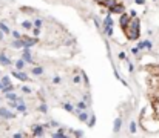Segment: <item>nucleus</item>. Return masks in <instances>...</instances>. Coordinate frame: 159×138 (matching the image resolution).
Wrapping results in <instances>:
<instances>
[{"label": "nucleus", "instance_id": "412c9836", "mask_svg": "<svg viewBox=\"0 0 159 138\" xmlns=\"http://www.w3.org/2000/svg\"><path fill=\"white\" fill-rule=\"evenodd\" d=\"M0 31L5 32V34H10V28H8L5 23H0Z\"/></svg>", "mask_w": 159, "mask_h": 138}, {"label": "nucleus", "instance_id": "423d86ee", "mask_svg": "<svg viewBox=\"0 0 159 138\" xmlns=\"http://www.w3.org/2000/svg\"><path fill=\"white\" fill-rule=\"evenodd\" d=\"M23 61L26 63H31L33 64V57H31V52H30V48H23V55H22Z\"/></svg>", "mask_w": 159, "mask_h": 138}, {"label": "nucleus", "instance_id": "e433bc0d", "mask_svg": "<svg viewBox=\"0 0 159 138\" xmlns=\"http://www.w3.org/2000/svg\"><path fill=\"white\" fill-rule=\"evenodd\" d=\"M82 77H84V81L88 85V77H87V74H85V72H82Z\"/></svg>", "mask_w": 159, "mask_h": 138}, {"label": "nucleus", "instance_id": "c03bdc74", "mask_svg": "<svg viewBox=\"0 0 159 138\" xmlns=\"http://www.w3.org/2000/svg\"><path fill=\"white\" fill-rule=\"evenodd\" d=\"M2 88H3V85H2V83H0V89H2Z\"/></svg>", "mask_w": 159, "mask_h": 138}, {"label": "nucleus", "instance_id": "20e7f679", "mask_svg": "<svg viewBox=\"0 0 159 138\" xmlns=\"http://www.w3.org/2000/svg\"><path fill=\"white\" fill-rule=\"evenodd\" d=\"M22 40H23V43H25L23 48H31V46H34V45L37 43L36 37H22Z\"/></svg>", "mask_w": 159, "mask_h": 138}, {"label": "nucleus", "instance_id": "393cba45", "mask_svg": "<svg viewBox=\"0 0 159 138\" xmlns=\"http://www.w3.org/2000/svg\"><path fill=\"white\" fill-rule=\"evenodd\" d=\"M22 26H23V28H26V29H31V28H33V23L26 20V22H23V23H22Z\"/></svg>", "mask_w": 159, "mask_h": 138}, {"label": "nucleus", "instance_id": "f257e3e1", "mask_svg": "<svg viewBox=\"0 0 159 138\" xmlns=\"http://www.w3.org/2000/svg\"><path fill=\"white\" fill-rule=\"evenodd\" d=\"M125 34L130 40H138L139 39V35H141V22H139V18H130V22L127 25L125 29Z\"/></svg>", "mask_w": 159, "mask_h": 138}, {"label": "nucleus", "instance_id": "a19ab883", "mask_svg": "<svg viewBox=\"0 0 159 138\" xmlns=\"http://www.w3.org/2000/svg\"><path fill=\"white\" fill-rule=\"evenodd\" d=\"M73 81H74V83H79V81H81V77H79V75H77V77H74V80H73Z\"/></svg>", "mask_w": 159, "mask_h": 138}, {"label": "nucleus", "instance_id": "9d476101", "mask_svg": "<svg viewBox=\"0 0 159 138\" xmlns=\"http://www.w3.org/2000/svg\"><path fill=\"white\" fill-rule=\"evenodd\" d=\"M121 127H122V118L119 117V118L114 120V124H113V131H114V134H118V132L121 131Z\"/></svg>", "mask_w": 159, "mask_h": 138}, {"label": "nucleus", "instance_id": "cd10ccee", "mask_svg": "<svg viewBox=\"0 0 159 138\" xmlns=\"http://www.w3.org/2000/svg\"><path fill=\"white\" fill-rule=\"evenodd\" d=\"M34 26H37V28L42 26V20H40V18H36V20H34Z\"/></svg>", "mask_w": 159, "mask_h": 138}, {"label": "nucleus", "instance_id": "aec40b11", "mask_svg": "<svg viewBox=\"0 0 159 138\" xmlns=\"http://www.w3.org/2000/svg\"><path fill=\"white\" fill-rule=\"evenodd\" d=\"M104 31L107 32V35H113V26H107V25H104Z\"/></svg>", "mask_w": 159, "mask_h": 138}, {"label": "nucleus", "instance_id": "6e6552de", "mask_svg": "<svg viewBox=\"0 0 159 138\" xmlns=\"http://www.w3.org/2000/svg\"><path fill=\"white\" fill-rule=\"evenodd\" d=\"M0 117H2V118H14L16 115L13 112H10L6 107H0Z\"/></svg>", "mask_w": 159, "mask_h": 138}, {"label": "nucleus", "instance_id": "7ed1b4c3", "mask_svg": "<svg viewBox=\"0 0 159 138\" xmlns=\"http://www.w3.org/2000/svg\"><path fill=\"white\" fill-rule=\"evenodd\" d=\"M130 15L128 14H125V12H122L121 14V17H119V25H121V28H122V31L127 28V25H128V22H130Z\"/></svg>", "mask_w": 159, "mask_h": 138}, {"label": "nucleus", "instance_id": "c9c22d12", "mask_svg": "<svg viewBox=\"0 0 159 138\" xmlns=\"http://www.w3.org/2000/svg\"><path fill=\"white\" fill-rule=\"evenodd\" d=\"M125 57H127L125 52H121V54H119V58H121V60H125Z\"/></svg>", "mask_w": 159, "mask_h": 138}, {"label": "nucleus", "instance_id": "c85d7f7f", "mask_svg": "<svg viewBox=\"0 0 159 138\" xmlns=\"http://www.w3.org/2000/svg\"><path fill=\"white\" fill-rule=\"evenodd\" d=\"M22 92H25V94H31V89H30L28 86H23V88H22Z\"/></svg>", "mask_w": 159, "mask_h": 138}, {"label": "nucleus", "instance_id": "4c0bfd02", "mask_svg": "<svg viewBox=\"0 0 159 138\" xmlns=\"http://www.w3.org/2000/svg\"><path fill=\"white\" fill-rule=\"evenodd\" d=\"M128 71H130V72H133V71H135V66H133L131 63H130V66H128Z\"/></svg>", "mask_w": 159, "mask_h": 138}, {"label": "nucleus", "instance_id": "f8f14e48", "mask_svg": "<svg viewBox=\"0 0 159 138\" xmlns=\"http://www.w3.org/2000/svg\"><path fill=\"white\" fill-rule=\"evenodd\" d=\"M23 46H25V43L22 40V37H20V39H16L13 42V48H23Z\"/></svg>", "mask_w": 159, "mask_h": 138}, {"label": "nucleus", "instance_id": "ddd939ff", "mask_svg": "<svg viewBox=\"0 0 159 138\" xmlns=\"http://www.w3.org/2000/svg\"><path fill=\"white\" fill-rule=\"evenodd\" d=\"M53 137H54V138H65V137H67V134H65V129H59L57 132L53 134Z\"/></svg>", "mask_w": 159, "mask_h": 138}, {"label": "nucleus", "instance_id": "a878e982", "mask_svg": "<svg viewBox=\"0 0 159 138\" xmlns=\"http://www.w3.org/2000/svg\"><path fill=\"white\" fill-rule=\"evenodd\" d=\"M130 132H131V134H135V132H136V123H135V121H131V123H130Z\"/></svg>", "mask_w": 159, "mask_h": 138}, {"label": "nucleus", "instance_id": "58836bf2", "mask_svg": "<svg viewBox=\"0 0 159 138\" xmlns=\"http://www.w3.org/2000/svg\"><path fill=\"white\" fill-rule=\"evenodd\" d=\"M136 3H138V5H144L145 0H136Z\"/></svg>", "mask_w": 159, "mask_h": 138}, {"label": "nucleus", "instance_id": "4be33fe9", "mask_svg": "<svg viewBox=\"0 0 159 138\" xmlns=\"http://www.w3.org/2000/svg\"><path fill=\"white\" fill-rule=\"evenodd\" d=\"M64 109L68 110V112H73V110H74V106L70 104V103H64Z\"/></svg>", "mask_w": 159, "mask_h": 138}, {"label": "nucleus", "instance_id": "37998d69", "mask_svg": "<svg viewBox=\"0 0 159 138\" xmlns=\"http://www.w3.org/2000/svg\"><path fill=\"white\" fill-rule=\"evenodd\" d=\"M2 39H3V34H2V31H0V42H2Z\"/></svg>", "mask_w": 159, "mask_h": 138}, {"label": "nucleus", "instance_id": "f03ea898", "mask_svg": "<svg viewBox=\"0 0 159 138\" xmlns=\"http://www.w3.org/2000/svg\"><path fill=\"white\" fill-rule=\"evenodd\" d=\"M45 131H47V126L37 124V126L33 127V135L34 137H42V135H45Z\"/></svg>", "mask_w": 159, "mask_h": 138}, {"label": "nucleus", "instance_id": "6ab92c4d", "mask_svg": "<svg viewBox=\"0 0 159 138\" xmlns=\"http://www.w3.org/2000/svg\"><path fill=\"white\" fill-rule=\"evenodd\" d=\"M23 66H25L23 58H20V60H17V61H16V68L19 69V71H22V69H23Z\"/></svg>", "mask_w": 159, "mask_h": 138}, {"label": "nucleus", "instance_id": "c756f323", "mask_svg": "<svg viewBox=\"0 0 159 138\" xmlns=\"http://www.w3.org/2000/svg\"><path fill=\"white\" fill-rule=\"evenodd\" d=\"M39 109H40V112H45V114H47V110H48L47 104H40V107H39Z\"/></svg>", "mask_w": 159, "mask_h": 138}, {"label": "nucleus", "instance_id": "473e14b6", "mask_svg": "<svg viewBox=\"0 0 159 138\" xmlns=\"http://www.w3.org/2000/svg\"><path fill=\"white\" fill-rule=\"evenodd\" d=\"M73 134H74L76 137H84V132H82V131H74Z\"/></svg>", "mask_w": 159, "mask_h": 138}, {"label": "nucleus", "instance_id": "5701e85b", "mask_svg": "<svg viewBox=\"0 0 159 138\" xmlns=\"http://www.w3.org/2000/svg\"><path fill=\"white\" fill-rule=\"evenodd\" d=\"M87 106H88V104H85V101H79V103H77V109H79V110H85Z\"/></svg>", "mask_w": 159, "mask_h": 138}, {"label": "nucleus", "instance_id": "2f4dec72", "mask_svg": "<svg viewBox=\"0 0 159 138\" xmlns=\"http://www.w3.org/2000/svg\"><path fill=\"white\" fill-rule=\"evenodd\" d=\"M13 35H14V39H20V37H22L19 31H13Z\"/></svg>", "mask_w": 159, "mask_h": 138}, {"label": "nucleus", "instance_id": "72a5a7b5", "mask_svg": "<svg viewBox=\"0 0 159 138\" xmlns=\"http://www.w3.org/2000/svg\"><path fill=\"white\" fill-rule=\"evenodd\" d=\"M53 83H54V85H59V83H60V77H54V78H53Z\"/></svg>", "mask_w": 159, "mask_h": 138}, {"label": "nucleus", "instance_id": "4468645a", "mask_svg": "<svg viewBox=\"0 0 159 138\" xmlns=\"http://www.w3.org/2000/svg\"><path fill=\"white\" fill-rule=\"evenodd\" d=\"M77 115H79V120H81V121H84V123H87L88 117H90V115H88V114L85 112V110H81V112H79Z\"/></svg>", "mask_w": 159, "mask_h": 138}, {"label": "nucleus", "instance_id": "a211bd4d", "mask_svg": "<svg viewBox=\"0 0 159 138\" xmlns=\"http://www.w3.org/2000/svg\"><path fill=\"white\" fill-rule=\"evenodd\" d=\"M42 72H43V68H42V66L33 68V74H34V75H42Z\"/></svg>", "mask_w": 159, "mask_h": 138}, {"label": "nucleus", "instance_id": "39448f33", "mask_svg": "<svg viewBox=\"0 0 159 138\" xmlns=\"http://www.w3.org/2000/svg\"><path fill=\"white\" fill-rule=\"evenodd\" d=\"M122 12H125V6L122 3H116L113 8H110V14H122Z\"/></svg>", "mask_w": 159, "mask_h": 138}, {"label": "nucleus", "instance_id": "2eb2a0df", "mask_svg": "<svg viewBox=\"0 0 159 138\" xmlns=\"http://www.w3.org/2000/svg\"><path fill=\"white\" fill-rule=\"evenodd\" d=\"M87 124H88V127H93V126L96 124V117H94V115H90V117H88Z\"/></svg>", "mask_w": 159, "mask_h": 138}, {"label": "nucleus", "instance_id": "bb28decb", "mask_svg": "<svg viewBox=\"0 0 159 138\" xmlns=\"http://www.w3.org/2000/svg\"><path fill=\"white\" fill-rule=\"evenodd\" d=\"M33 34H34V37H37V35L40 34V28H37V26H34V29H33Z\"/></svg>", "mask_w": 159, "mask_h": 138}, {"label": "nucleus", "instance_id": "79ce46f5", "mask_svg": "<svg viewBox=\"0 0 159 138\" xmlns=\"http://www.w3.org/2000/svg\"><path fill=\"white\" fill-rule=\"evenodd\" d=\"M139 52V49L138 48H135V49H131V54H138Z\"/></svg>", "mask_w": 159, "mask_h": 138}, {"label": "nucleus", "instance_id": "1a4fd4ad", "mask_svg": "<svg viewBox=\"0 0 159 138\" xmlns=\"http://www.w3.org/2000/svg\"><path fill=\"white\" fill-rule=\"evenodd\" d=\"M116 3H118V0H102V2H99L101 6H105V8H108V9L113 8Z\"/></svg>", "mask_w": 159, "mask_h": 138}, {"label": "nucleus", "instance_id": "0eeeda50", "mask_svg": "<svg viewBox=\"0 0 159 138\" xmlns=\"http://www.w3.org/2000/svg\"><path fill=\"white\" fill-rule=\"evenodd\" d=\"M13 77H16L17 80H20V81H28V75H26L25 72H17V71H14L13 72Z\"/></svg>", "mask_w": 159, "mask_h": 138}, {"label": "nucleus", "instance_id": "f704fd0d", "mask_svg": "<svg viewBox=\"0 0 159 138\" xmlns=\"http://www.w3.org/2000/svg\"><path fill=\"white\" fill-rule=\"evenodd\" d=\"M22 137H25V134H22V132H17V134H14V138H22Z\"/></svg>", "mask_w": 159, "mask_h": 138}, {"label": "nucleus", "instance_id": "dca6fc26", "mask_svg": "<svg viewBox=\"0 0 159 138\" xmlns=\"http://www.w3.org/2000/svg\"><path fill=\"white\" fill-rule=\"evenodd\" d=\"M5 95H6V98H8V100H14V101H17V98H19V97H17L13 91H11V92H6Z\"/></svg>", "mask_w": 159, "mask_h": 138}, {"label": "nucleus", "instance_id": "7c9ffc66", "mask_svg": "<svg viewBox=\"0 0 159 138\" xmlns=\"http://www.w3.org/2000/svg\"><path fill=\"white\" fill-rule=\"evenodd\" d=\"M144 48H145V40L141 42V43H138V49H144Z\"/></svg>", "mask_w": 159, "mask_h": 138}, {"label": "nucleus", "instance_id": "f3484780", "mask_svg": "<svg viewBox=\"0 0 159 138\" xmlns=\"http://www.w3.org/2000/svg\"><path fill=\"white\" fill-rule=\"evenodd\" d=\"M104 25H107V26H113V18H111V14H108L107 17H105Z\"/></svg>", "mask_w": 159, "mask_h": 138}, {"label": "nucleus", "instance_id": "b1692460", "mask_svg": "<svg viewBox=\"0 0 159 138\" xmlns=\"http://www.w3.org/2000/svg\"><path fill=\"white\" fill-rule=\"evenodd\" d=\"M0 83H2L3 86H6V85H10V83H11V80H10V77L6 75V77H3V78H2V81H0Z\"/></svg>", "mask_w": 159, "mask_h": 138}, {"label": "nucleus", "instance_id": "ea45409f", "mask_svg": "<svg viewBox=\"0 0 159 138\" xmlns=\"http://www.w3.org/2000/svg\"><path fill=\"white\" fill-rule=\"evenodd\" d=\"M128 15H130V17H136V11H130Z\"/></svg>", "mask_w": 159, "mask_h": 138}, {"label": "nucleus", "instance_id": "9b49d317", "mask_svg": "<svg viewBox=\"0 0 159 138\" xmlns=\"http://www.w3.org/2000/svg\"><path fill=\"white\" fill-rule=\"evenodd\" d=\"M0 63H2L3 66H10V64H11V60L8 58L5 54H0Z\"/></svg>", "mask_w": 159, "mask_h": 138}]
</instances>
